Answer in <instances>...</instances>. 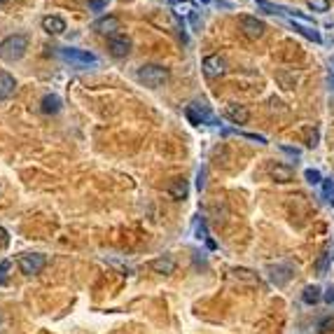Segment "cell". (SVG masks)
Here are the masks:
<instances>
[{"label":"cell","instance_id":"cell-1","mask_svg":"<svg viewBox=\"0 0 334 334\" xmlns=\"http://www.w3.org/2000/svg\"><path fill=\"white\" fill-rule=\"evenodd\" d=\"M136 77H138V82L145 84V87L159 89V87H164V84L169 82L171 73H169V68H164V66H157V63H148V66H140V68H138Z\"/></svg>","mask_w":334,"mask_h":334},{"label":"cell","instance_id":"cell-2","mask_svg":"<svg viewBox=\"0 0 334 334\" xmlns=\"http://www.w3.org/2000/svg\"><path fill=\"white\" fill-rule=\"evenodd\" d=\"M28 50V40L26 35L21 33H14V35H7L3 42H0V56L5 61H19Z\"/></svg>","mask_w":334,"mask_h":334},{"label":"cell","instance_id":"cell-3","mask_svg":"<svg viewBox=\"0 0 334 334\" xmlns=\"http://www.w3.org/2000/svg\"><path fill=\"white\" fill-rule=\"evenodd\" d=\"M44 267H47V255H42V252H26L19 257V271L26 276L42 274Z\"/></svg>","mask_w":334,"mask_h":334},{"label":"cell","instance_id":"cell-4","mask_svg":"<svg viewBox=\"0 0 334 334\" xmlns=\"http://www.w3.org/2000/svg\"><path fill=\"white\" fill-rule=\"evenodd\" d=\"M61 56H63V61H68V63L75 66V68H87V66H93V63H96V56H93L91 52L73 50V47L61 50Z\"/></svg>","mask_w":334,"mask_h":334},{"label":"cell","instance_id":"cell-5","mask_svg":"<svg viewBox=\"0 0 334 334\" xmlns=\"http://www.w3.org/2000/svg\"><path fill=\"white\" fill-rule=\"evenodd\" d=\"M185 115L187 120L192 122V124H210L213 122V112L208 110V105H203V103H192V105H187L185 108Z\"/></svg>","mask_w":334,"mask_h":334},{"label":"cell","instance_id":"cell-6","mask_svg":"<svg viewBox=\"0 0 334 334\" xmlns=\"http://www.w3.org/2000/svg\"><path fill=\"white\" fill-rule=\"evenodd\" d=\"M201 68L206 73V77H220L227 73V61L220 54H208L201 61Z\"/></svg>","mask_w":334,"mask_h":334},{"label":"cell","instance_id":"cell-7","mask_svg":"<svg viewBox=\"0 0 334 334\" xmlns=\"http://www.w3.org/2000/svg\"><path fill=\"white\" fill-rule=\"evenodd\" d=\"M241 31L246 38L259 40L264 35V31H267V26H264V21H259L257 17H241Z\"/></svg>","mask_w":334,"mask_h":334},{"label":"cell","instance_id":"cell-8","mask_svg":"<svg viewBox=\"0 0 334 334\" xmlns=\"http://www.w3.org/2000/svg\"><path fill=\"white\" fill-rule=\"evenodd\" d=\"M108 50L112 56H117V59H124V56H129V52H131V40L126 38V35H112V38H108Z\"/></svg>","mask_w":334,"mask_h":334},{"label":"cell","instance_id":"cell-9","mask_svg":"<svg viewBox=\"0 0 334 334\" xmlns=\"http://www.w3.org/2000/svg\"><path fill=\"white\" fill-rule=\"evenodd\" d=\"M225 117L231 122V124H248V120H250V110H248L246 105L229 103L225 108Z\"/></svg>","mask_w":334,"mask_h":334},{"label":"cell","instance_id":"cell-10","mask_svg":"<svg viewBox=\"0 0 334 334\" xmlns=\"http://www.w3.org/2000/svg\"><path fill=\"white\" fill-rule=\"evenodd\" d=\"M93 31H99L101 35H108V38H112V35H117V31H120V19L112 17V14L96 19V23H93Z\"/></svg>","mask_w":334,"mask_h":334},{"label":"cell","instance_id":"cell-11","mask_svg":"<svg viewBox=\"0 0 334 334\" xmlns=\"http://www.w3.org/2000/svg\"><path fill=\"white\" fill-rule=\"evenodd\" d=\"M176 259L171 257V255H164V257H157L150 262V269H152L154 274L159 276H171V274H176Z\"/></svg>","mask_w":334,"mask_h":334},{"label":"cell","instance_id":"cell-12","mask_svg":"<svg viewBox=\"0 0 334 334\" xmlns=\"http://www.w3.org/2000/svg\"><path fill=\"white\" fill-rule=\"evenodd\" d=\"M169 197L176 199V201H185L189 197V182L185 178H173L169 182Z\"/></svg>","mask_w":334,"mask_h":334},{"label":"cell","instance_id":"cell-13","mask_svg":"<svg viewBox=\"0 0 334 334\" xmlns=\"http://www.w3.org/2000/svg\"><path fill=\"white\" fill-rule=\"evenodd\" d=\"M42 31L50 35H61V33H66V21L61 17H56V14H47L42 19Z\"/></svg>","mask_w":334,"mask_h":334},{"label":"cell","instance_id":"cell-14","mask_svg":"<svg viewBox=\"0 0 334 334\" xmlns=\"http://www.w3.org/2000/svg\"><path fill=\"white\" fill-rule=\"evenodd\" d=\"M17 91V80L10 75V73L0 70V101H7L14 96Z\"/></svg>","mask_w":334,"mask_h":334},{"label":"cell","instance_id":"cell-15","mask_svg":"<svg viewBox=\"0 0 334 334\" xmlns=\"http://www.w3.org/2000/svg\"><path fill=\"white\" fill-rule=\"evenodd\" d=\"M276 82H278L280 89H295L297 84H299V75H297L295 70H285V68H280V70H276Z\"/></svg>","mask_w":334,"mask_h":334},{"label":"cell","instance_id":"cell-16","mask_svg":"<svg viewBox=\"0 0 334 334\" xmlns=\"http://www.w3.org/2000/svg\"><path fill=\"white\" fill-rule=\"evenodd\" d=\"M269 176L274 178L276 182H290L292 176H295V171L285 164H269Z\"/></svg>","mask_w":334,"mask_h":334},{"label":"cell","instance_id":"cell-17","mask_svg":"<svg viewBox=\"0 0 334 334\" xmlns=\"http://www.w3.org/2000/svg\"><path fill=\"white\" fill-rule=\"evenodd\" d=\"M40 105H42V112H44V115H56V112L61 110V99L56 96V93H47Z\"/></svg>","mask_w":334,"mask_h":334},{"label":"cell","instance_id":"cell-18","mask_svg":"<svg viewBox=\"0 0 334 334\" xmlns=\"http://www.w3.org/2000/svg\"><path fill=\"white\" fill-rule=\"evenodd\" d=\"M269 276L276 285H285L290 280V267H269Z\"/></svg>","mask_w":334,"mask_h":334},{"label":"cell","instance_id":"cell-19","mask_svg":"<svg viewBox=\"0 0 334 334\" xmlns=\"http://www.w3.org/2000/svg\"><path fill=\"white\" fill-rule=\"evenodd\" d=\"M320 297H323V295H320V288H316V285H308V288H304V292H301V301L308 304V306L318 304Z\"/></svg>","mask_w":334,"mask_h":334},{"label":"cell","instance_id":"cell-20","mask_svg":"<svg viewBox=\"0 0 334 334\" xmlns=\"http://www.w3.org/2000/svg\"><path fill=\"white\" fill-rule=\"evenodd\" d=\"M194 236H197L199 241H206V243L210 241L208 238V227H206V222H203L201 218L194 220Z\"/></svg>","mask_w":334,"mask_h":334},{"label":"cell","instance_id":"cell-21","mask_svg":"<svg viewBox=\"0 0 334 334\" xmlns=\"http://www.w3.org/2000/svg\"><path fill=\"white\" fill-rule=\"evenodd\" d=\"M255 5L259 7L262 12H267V14H285V7H278V5H271V3H267V0H255Z\"/></svg>","mask_w":334,"mask_h":334},{"label":"cell","instance_id":"cell-22","mask_svg":"<svg viewBox=\"0 0 334 334\" xmlns=\"http://www.w3.org/2000/svg\"><path fill=\"white\" fill-rule=\"evenodd\" d=\"M329 262H332V255H329V252H323V255L318 257V262H316V271H318V276H325V274H327Z\"/></svg>","mask_w":334,"mask_h":334},{"label":"cell","instance_id":"cell-23","mask_svg":"<svg viewBox=\"0 0 334 334\" xmlns=\"http://www.w3.org/2000/svg\"><path fill=\"white\" fill-rule=\"evenodd\" d=\"M10 274H12V262L10 259H3L0 262V285L10 283Z\"/></svg>","mask_w":334,"mask_h":334},{"label":"cell","instance_id":"cell-24","mask_svg":"<svg viewBox=\"0 0 334 334\" xmlns=\"http://www.w3.org/2000/svg\"><path fill=\"white\" fill-rule=\"evenodd\" d=\"M323 197L327 199L329 203H334V178H327L323 182Z\"/></svg>","mask_w":334,"mask_h":334},{"label":"cell","instance_id":"cell-25","mask_svg":"<svg viewBox=\"0 0 334 334\" xmlns=\"http://www.w3.org/2000/svg\"><path fill=\"white\" fill-rule=\"evenodd\" d=\"M304 178H306V182H311V185H320V182H323V176H320L318 169H306Z\"/></svg>","mask_w":334,"mask_h":334},{"label":"cell","instance_id":"cell-26","mask_svg":"<svg viewBox=\"0 0 334 334\" xmlns=\"http://www.w3.org/2000/svg\"><path fill=\"white\" fill-rule=\"evenodd\" d=\"M308 7H311L313 12H327L329 0H308Z\"/></svg>","mask_w":334,"mask_h":334},{"label":"cell","instance_id":"cell-27","mask_svg":"<svg viewBox=\"0 0 334 334\" xmlns=\"http://www.w3.org/2000/svg\"><path fill=\"white\" fill-rule=\"evenodd\" d=\"M318 140H320V133H318V129H306V145H308V148H316Z\"/></svg>","mask_w":334,"mask_h":334},{"label":"cell","instance_id":"cell-28","mask_svg":"<svg viewBox=\"0 0 334 334\" xmlns=\"http://www.w3.org/2000/svg\"><path fill=\"white\" fill-rule=\"evenodd\" d=\"M189 23H192V31H194V33H197V31H201L203 21H201V17H199V12L189 10Z\"/></svg>","mask_w":334,"mask_h":334},{"label":"cell","instance_id":"cell-29","mask_svg":"<svg viewBox=\"0 0 334 334\" xmlns=\"http://www.w3.org/2000/svg\"><path fill=\"white\" fill-rule=\"evenodd\" d=\"M108 7V0H89V10L91 12H103Z\"/></svg>","mask_w":334,"mask_h":334},{"label":"cell","instance_id":"cell-30","mask_svg":"<svg viewBox=\"0 0 334 334\" xmlns=\"http://www.w3.org/2000/svg\"><path fill=\"white\" fill-rule=\"evenodd\" d=\"M197 187H199V189H203V187H206V171H199V173H197Z\"/></svg>","mask_w":334,"mask_h":334},{"label":"cell","instance_id":"cell-31","mask_svg":"<svg viewBox=\"0 0 334 334\" xmlns=\"http://www.w3.org/2000/svg\"><path fill=\"white\" fill-rule=\"evenodd\" d=\"M7 241H10V234H7V229L3 225H0V248L7 246Z\"/></svg>","mask_w":334,"mask_h":334},{"label":"cell","instance_id":"cell-32","mask_svg":"<svg viewBox=\"0 0 334 334\" xmlns=\"http://www.w3.org/2000/svg\"><path fill=\"white\" fill-rule=\"evenodd\" d=\"M325 301H327V304H334V288H327V292H325Z\"/></svg>","mask_w":334,"mask_h":334},{"label":"cell","instance_id":"cell-33","mask_svg":"<svg viewBox=\"0 0 334 334\" xmlns=\"http://www.w3.org/2000/svg\"><path fill=\"white\" fill-rule=\"evenodd\" d=\"M283 152H288V154H292V157H299V150H295V148H288V145H283Z\"/></svg>","mask_w":334,"mask_h":334},{"label":"cell","instance_id":"cell-34","mask_svg":"<svg viewBox=\"0 0 334 334\" xmlns=\"http://www.w3.org/2000/svg\"><path fill=\"white\" fill-rule=\"evenodd\" d=\"M327 327H334V320H325V323L320 325V329H323V332H327Z\"/></svg>","mask_w":334,"mask_h":334},{"label":"cell","instance_id":"cell-35","mask_svg":"<svg viewBox=\"0 0 334 334\" xmlns=\"http://www.w3.org/2000/svg\"><path fill=\"white\" fill-rule=\"evenodd\" d=\"M329 70H332V75H334V56H329Z\"/></svg>","mask_w":334,"mask_h":334},{"label":"cell","instance_id":"cell-36","mask_svg":"<svg viewBox=\"0 0 334 334\" xmlns=\"http://www.w3.org/2000/svg\"><path fill=\"white\" fill-rule=\"evenodd\" d=\"M327 84H329V89H334V77H329V80H327Z\"/></svg>","mask_w":334,"mask_h":334},{"label":"cell","instance_id":"cell-37","mask_svg":"<svg viewBox=\"0 0 334 334\" xmlns=\"http://www.w3.org/2000/svg\"><path fill=\"white\" fill-rule=\"evenodd\" d=\"M329 110H332V115H334V99H332V103H329Z\"/></svg>","mask_w":334,"mask_h":334},{"label":"cell","instance_id":"cell-38","mask_svg":"<svg viewBox=\"0 0 334 334\" xmlns=\"http://www.w3.org/2000/svg\"><path fill=\"white\" fill-rule=\"evenodd\" d=\"M0 3H3V5H7V3H12V0H0Z\"/></svg>","mask_w":334,"mask_h":334},{"label":"cell","instance_id":"cell-39","mask_svg":"<svg viewBox=\"0 0 334 334\" xmlns=\"http://www.w3.org/2000/svg\"><path fill=\"white\" fill-rule=\"evenodd\" d=\"M171 3H173V5H176V3H180V0H171Z\"/></svg>","mask_w":334,"mask_h":334},{"label":"cell","instance_id":"cell-40","mask_svg":"<svg viewBox=\"0 0 334 334\" xmlns=\"http://www.w3.org/2000/svg\"><path fill=\"white\" fill-rule=\"evenodd\" d=\"M199 3H210V0H199Z\"/></svg>","mask_w":334,"mask_h":334}]
</instances>
